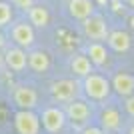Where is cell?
I'll use <instances>...</instances> for the list:
<instances>
[{"instance_id": "cell-19", "label": "cell", "mask_w": 134, "mask_h": 134, "mask_svg": "<svg viewBox=\"0 0 134 134\" xmlns=\"http://www.w3.org/2000/svg\"><path fill=\"white\" fill-rule=\"evenodd\" d=\"M8 2L12 4V8H16V10L24 12V14H26V12L36 4V0H8Z\"/></svg>"}, {"instance_id": "cell-22", "label": "cell", "mask_w": 134, "mask_h": 134, "mask_svg": "<svg viewBox=\"0 0 134 134\" xmlns=\"http://www.w3.org/2000/svg\"><path fill=\"white\" fill-rule=\"evenodd\" d=\"M6 46H8V38H6V34L2 32V28H0V50H4Z\"/></svg>"}, {"instance_id": "cell-23", "label": "cell", "mask_w": 134, "mask_h": 134, "mask_svg": "<svg viewBox=\"0 0 134 134\" xmlns=\"http://www.w3.org/2000/svg\"><path fill=\"white\" fill-rule=\"evenodd\" d=\"M6 66H4V50H0V72H4Z\"/></svg>"}, {"instance_id": "cell-13", "label": "cell", "mask_w": 134, "mask_h": 134, "mask_svg": "<svg viewBox=\"0 0 134 134\" xmlns=\"http://www.w3.org/2000/svg\"><path fill=\"white\" fill-rule=\"evenodd\" d=\"M106 46L108 50L116 52V54H126L132 46V38H130L128 30H122V28H116V30H110L106 36Z\"/></svg>"}, {"instance_id": "cell-14", "label": "cell", "mask_w": 134, "mask_h": 134, "mask_svg": "<svg viewBox=\"0 0 134 134\" xmlns=\"http://www.w3.org/2000/svg\"><path fill=\"white\" fill-rule=\"evenodd\" d=\"M84 54L88 56V60L92 62V66L96 68H104L110 60V50L104 42H88L84 46Z\"/></svg>"}, {"instance_id": "cell-9", "label": "cell", "mask_w": 134, "mask_h": 134, "mask_svg": "<svg viewBox=\"0 0 134 134\" xmlns=\"http://www.w3.org/2000/svg\"><path fill=\"white\" fill-rule=\"evenodd\" d=\"M96 124L100 126L104 132H120L124 126V116L122 112H120V108L118 106H104L100 112H98V120H96Z\"/></svg>"}, {"instance_id": "cell-4", "label": "cell", "mask_w": 134, "mask_h": 134, "mask_svg": "<svg viewBox=\"0 0 134 134\" xmlns=\"http://www.w3.org/2000/svg\"><path fill=\"white\" fill-rule=\"evenodd\" d=\"M62 110H64V114H66V120L72 126H88L90 120H92V116H94V110H92V104H90L86 98H76V100L68 102V104H64L62 106Z\"/></svg>"}, {"instance_id": "cell-27", "label": "cell", "mask_w": 134, "mask_h": 134, "mask_svg": "<svg viewBox=\"0 0 134 134\" xmlns=\"http://www.w3.org/2000/svg\"><path fill=\"white\" fill-rule=\"evenodd\" d=\"M104 134H116V132H104Z\"/></svg>"}, {"instance_id": "cell-12", "label": "cell", "mask_w": 134, "mask_h": 134, "mask_svg": "<svg viewBox=\"0 0 134 134\" xmlns=\"http://www.w3.org/2000/svg\"><path fill=\"white\" fill-rule=\"evenodd\" d=\"M50 68H52L50 52L42 50V48L28 50V70H32L34 74H48Z\"/></svg>"}, {"instance_id": "cell-15", "label": "cell", "mask_w": 134, "mask_h": 134, "mask_svg": "<svg viewBox=\"0 0 134 134\" xmlns=\"http://www.w3.org/2000/svg\"><path fill=\"white\" fill-rule=\"evenodd\" d=\"M66 12L72 20L82 22L96 12V4L94 0H66Z\"/></svg>"}, {"instance_id": "cell-21", "label": "cell", "mask_w": 134, "mask_h": 134, "mask_svg": "<svg viewBox=\"0 0 134 134\" xmlns=\"http://www.w3.org/2000/svg\"><path fill=\"white\" fill-rule=\"evenodd\" d=\"M78 134H104V130L98 126V124H88V126H84V128H80Z\"/></svg>"}, {"instance_id": "cell-2", "label": "cell", "mask_w": 134, "mask_h": 134, "mask_svg": "<svg viewBox=\"0 0 134 134\" xmlns=\"http://www.w3.org/2000/svg\"><path fill=\"white\" fill-rule=\"evenodd\" d=\"M48 92H50V98L56 104H68V102H72V100L82 96L80 80L72 78V76L52 80L50 86H48Z\"/></svg>"}, {"instance_id": "cell-18", "label": "cell", "mask_w": 134, "mask_h": 134, "mask_svg": "<svg viewBox=\"0 0 134 134\" xmlns=\"http://www.w3.org/2000/svg\"><path fill=\"white\" fill-rule=\"evenodd\" d=\"M14 22V8L8 0H0V28L4 30Z\"/></svg>"}, {"instance_id": "cell-8", "label": "cell", "mask_w": 134, "mask_h": 134, "mask_svg": "<svg viewBox=\"0 0 134 134\" xmlns=\"http://www.w3.org/2000/svg\"><path fill=\"white\" fill-rule=\"evenodd\" d=\"M40 114H36V110L14 112V130L18 134H40Z\"/></svg>"}, {"instance_id": "cell-20", "label": "cell", "mask_w": 134, "mask_h": 134, "mask_svg": "<svg viewBox=\"0 0 134 134\" xmlns=\"http://www.w3.org/2000/svg\"><path fill=\"white\" fill-rule=\"evenodd\" d=\"M122 108H124V112H126V116L134 118V94H132V96H128V98H124Z\"/></svg>"}, {"instance_id": "cell-1", "label": "cell", "mask_w": 134, "mask_h": 134, "mask_svg": "<svg viewBox=\"0 0 134 134\" xmlns=\"http://www.w3.org/2000/svg\"><path fill=\"white\" fill-rule=\"evenodd\" d=\"M80 88H82V96L88 102H106L112 94L110 78L96 70L80 80Z\"/></svg>"}, {"instance_id": "cell-7", "label": "cell", "mask_w": 134, "mask_h": 134, "mask_svg": "<svg viewBox=\"0 0 134 134\" xmlns=\"http://www.w3.org/2000/svg\"><path fill=\"white\" fill-rule=\"evenodd\" d=\"M16 110H36L38 106V92L28 84H16L10 92Z\"/></svg>"}, {"instance_id": "cell-3", "label": "cell", "mask_w": 134, "mask_h": 134, "mask_svg": "<svg viewBox=\"0 0 134 134\" xmlns=\"http://www.w3.org/2000/svg\"><path fill=\"white\" fill-rule=\"evenodd\" d=\"M6 38L10 40L12 46H18V48H24V50H32L34 42H36V30L28 20H14V22L8 26V34Z\"/></svg>"}, {"instance_id": "cell-5", "label": "cell", "mask_w": 134, "mask_h": 134, "mask_svg": "<svg viewBox=\"0 0 134 134\" xmlns=\"http://www.w3.org/2000/svg\"><path fill=\"white\" fill-rule=\"evenodd\" d=\"M66 114L62 110V106H56V104H50V106L42 108V114H40V126L46 130L48 134H58L66 128Z\"/></svg>"}, {"instance_id": "cell-6", "label": "cell", "mask_w": 134, "mask_h": 134, "mask_svg": "<svg viewBox=\"0 0 134 134\" xmlns=\"http://www.w3.org/2000/svg\"><path fill=\"white\" fill-rule=\"evenodd\" d=\"M80 26H82V34L90 40V42H104L106 36H108V32H110L108 22L104 20L102 14H98V12H94L92 16H88L86 20H82Z\"/></svg>"}, {"instance_id": "cell-24", "label": "cell", "mask_w": 134, "mask_h": 134, "mask_svg": "<svg viewBox=\"0 0 134 134\" xmlns=\"http://www.w3.org/2000/svg\"><path fill=\"white\" fill-rule=\"evenodd\" d=\"M108 2L110 0H94V4H98V6H108Z\"/></svg>"}, {"instance_id": "cell-11", "label": "cell", "mask_w": 134, "mask_h": 134, "mask_svg": "<svg viewBox=\"0 0 134 134\" xmlns=\"http://www.w3.org/2000/svg\"><path fill=\"white\" fill-rule=\"evenodd\" d=\"M110 86L112 92L118 96V98H128V96L134 94V76L126 70H118V72L112 74L110 78Z\"/></svg>"}, {"instance_id": "cell-17", "label": "cell", "mask_w": 134, "mask_h": 134, "mask_svg": "<svg viewBox=\"0 0 134 134\" xmlns=\"http://www.w3.org/2000/svg\"><path fill=\"white\" fill-rule=\"evenodd\" d=\"M26 20L34 26V30L38 28V30H44V28L50 26V10H48V6L44 4H36L26 12Z\"/></svg>"}, {"instance_id": "cell-16", "label": "cell", "mask_w": 134, "mask_h": 134, "mask_svg": "<svg viewBox=\"0 0 134 134\" xmlns=\"http://www.w3.org/2000/svg\"><path fill=\"white\" fill-rule=\"evenodd\" d=\"M68 68H70L72 78H76V80H82V78H86L88 74L94 72L92 62L88 60V56L84 54V52H76V54L70 56V60H68Z\"/></svg>"}, {"instance_id": "cell-25", "label": "cell", "mask_w": 134, "mask_h": 134, "mask_svg": "<svg viewBox=\"0 0 134 134\" xmlns=\"http://www.w3.org/2000/svg\"><path fill=\"white\" fill-rule=\"evenodd\" d=\"M124 4H126V6L130 8V10L134 12V0H124Z\"/></svg>"}, {"instance_id": "cell-26", "label": "cell", "mask_w": 134, "mask_h": 134, "mask_svg": "<svg viewBox=\"0 0 134 134\" xmlns=\"http://www.w3.org/2000/svg\"><path fill=\"white\" fill-rule=\"evenodd\" d=\"M126 134H134V124H132V126L128 128V132H126Z\"/></svg>"}, {"instance_id": "cell-10", "label": "cell", "mask_w": 134, "mask_h": 134, "mask_svg": "<svg viewBox=\"0 0 134 134\" xmlns=\"http://www.w3.org/2000/svg\"><path fill=\"white\" fill-rule=\"evenodd\" d=\"M4 66L12 74H22L28 68V50L8 44L4 48Z\"/></svg>"}]
</instances>
